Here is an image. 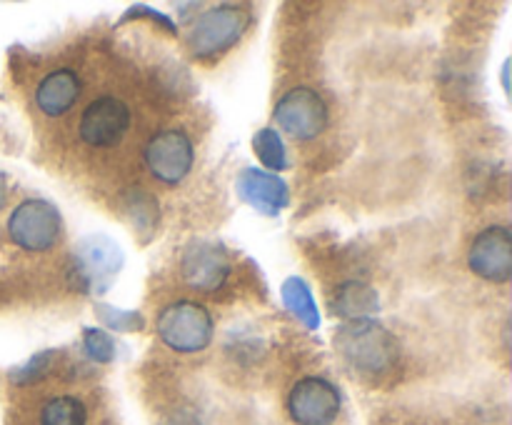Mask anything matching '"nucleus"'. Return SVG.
Listing matches in <instances>:
<instances>
[{
  "mask_svg": "<svg viewBox=\"0 0 512 425\" xmlns=\"http://www.w3.org/2000/svg\"><path fill=\"white\" fill-rule=\"evenodd\" d=\"M283 303L305 328L315 330L320 328V313L318 305H315L313 293H310V285L303 278H288L283 283Z\"/></svg>",
  "mask_w": 512,
  "mask_h": 425,
  "instance_id": "2eb2a0df",
  "label": "nucleus"
},
{
  "mask_svg": "<svg viewBox=\"0 0 512 425\" xmlns=\"http://www.w3.org/2000/svg\"><path fill=\"white\" fill-rule=\"evenodd\" d=\"M53 360H55L53 350H40V353H35L33 358L25 360L23 365H18V368L10 370V380H13L15 385L38 383L40 378H45V375H48Z\"/></svg>",
  "mask_w": 512,
  "mask_h": 425,
  "instance_id": "a211bd4d",
  "label": "nucleus"
},
{
  "mask_svg": "<svg viewBox=\"0 0 512 425\" xmlns=\"http://www.w3.org/2000/svg\"><path fill=\"white\" fill-rule=\"evenodd\" d=\"M238 193L250 208L263 215H278L288 205V183L280 175L258 168H245L238 175Z\"/></svg>",
  "mask_w": 512,
  "mask_h": 425,
  "instance_id": "f8f14e48",
  "label": "nucleus"
},
{
  "mask_svg": "<svg viewBox=\"0 0 512 425\" xmlns=\"http://www.w3.org/2000/svg\"><path fill=\"white\" fill-rule=\"evenodd\" d=\"M273 115L275 123L295 140H313L328 128V103L318 90L305 85L288 90L275 103Z\"/></svg>",
  "mask_w": 512,
  "mask_h": 425,
  "instance_id": "423d86ee",
  "label": "nucleus"
},
{
  "mask_svg": "<svg viewBox=\"0 0 512 425\" xmlns=\"http://www.w3.org/2000/svg\"><path fill=\"white\" fill-rule=\"evenodd\" d=\"M85 420H88V410L83 400L73 395L50 398L40 410V425H85Z\"/></svg>",
  "mask_w": 512,
  "mask_h": 425,
  "instance_id": "dca6fc26",
  "label": "nucleus"
},
{
  "mask_svg": "<svg viewBox=\"0 0 512 425\" xmlns=\"http://www.w3.org/2000/svg\"><path fill=\"white\" fill-rule=\"evenodd\" d=\"M130 128V108L120 98H95L80 115L78 133L90 148H113Z\"/></svg>",
  "mask_w": 512,
  "mask_h": 425,
  "instance_id": "9d476101",
  "label": "nucleus"
},
{
  "mask_svg": "<svg viewBox=\"0 0 512 425\" xmlns=\"http://www.w3.org/2000/svg\"><path fill=\"white\" fill-rule=\"evenodd\" d=\"M60 213L43 198H30L15 205L8 218V235L18 248L30 253H45L60 240Z\"/></svg>",
  "mask_w": 512,
  "mask_h": 425,
  "instance_id": "20e7f679",
  "label": "nucleus"
},
{
  "mask_svg": "<svg viewBox=\"0 0 512 425\" xmlns=\"http://www.w3.org/2000/svg\"><path fill=\"white\" fill-rule=\"evenodd\" d=\"M330 310L348 323L350 320H368L380 310V295L378 290L360 280H348L335 288L333 298H330Z\"/></svg>",
  "mask_w": 512,
  "mask_h": 425,
  "instance_id": "4468645a",
  "label": "nucleus"
},
{
  "mask_svg": "<svg viewBox=\"0 0 512 425\" xmlns=\"http://www.w3.org/2000/svg\"><path fill=\"white\" fill-rule=\"evenodd\" d=\"M128 200H130V218L138 228H145V225L155 223V213H158V205L150 195H145V190H128Z\"/></svg>",
  "mask_w": 512,
  "mask_h": 425,
  "instance_id": "412c9836",
  "label": "nucleus"
},
{
  "mask_svg": "<svg viewBox=\"0 0 512 425\" xmlns=\"http://www.w3.org/2000/svg\"><path fill=\"white\" fill-rule=\"evenodd\" d=\"M5 200H8V180H5V175L0 173V210H3Z\"/></svg>",
  "mask_w": 512,
  "mask_h": 425,
  "instance_id": "5701e85b",
  "label": "nucleus"
},
{
  "mask_svg": "<svg viewBox=\"0 0 512 425\" xmlns=\"http://www.w3.org/2000/svg\"><path fill=\"white\" fill-rule=\"evenodd\" d=\"M468 265L478 278L508 283L512 275V238L505 225H490L473 240Z\"/></svg>",
  "mask_w": 512,
  "mask_h": 425,
  "instance_id": "9b49d317",
  "label": "nucleus"
},
{
  "mask_svg": "<svg viewBox=\"0 0 512 425\" xmlns=\"http://www.w3.org/2000/svg\"><path fill=\"white\" fill-rule=\"evenodd\" d=\"M340 405V390L320 375L298 380L288 393V415L295 425H333Z\"/></svg>",
  "mask_w": 512,
  "mask_h": 425,
  "instance_id": "0eeeda50",
  "label": "nucleus"
},
{
  "mask_svg": "<svg viewBox=\"0 0 512 425\" xmlns=\"http://www.w3.org/2000/svg\"><path fill=\"white\" fill-rule=\"evenodd\" d=\"M158 338L175 353H200L210 345L215 333L213 315L193 300H175L158 315Z\"/></svg>",
  "mask_w": 512,
  "mask_h": 425,
  "instance_id": "f03ea898",
  "label": "nucleus"
},
{
  "mask_svg": "<svg viewBox=\"0 0 512 425\" xmlns=\"http://www.w3.org/2000/svg\"><path fill=\"white\" fill-rule=\"evenodd\" d=\"M143 13L148 15V18H153L155 23H158V25H163L165 30H170V33H173V35H175V30H178V28H175V23H173V20H170V18H165V15L160 13V10L145 8V5H135V8H130L128 18H133V15H143Z\"/></svg>",
  "mask_w": 512,
  "mask_h": 425,
  "instance_id": "4be33fe9",
  "label": "nucleus"
},
{
  "mask_svg": "<svg viewBox=\"0 0 512 425\" xmlns=\"http://www.w3.org/2000/svg\"><path fill=\"white\" fill-rule=\"evenodd\" d=\"M253 150L260 158V163L268 165V168L275 170V173H278V170H285L290 165L288 150H285V143L278 135V130L273 128L258 130L253 138Z\"/></svg>",
  "mask_w": 512,
  "mask_h": 425,
  "instance_id": "f3484780",
  "label": "nucleus"
},
{
  "mask_svg": "<svg viewBox=\"0 0 512 425\" xmlns=\"http://www.w3.org/2000/svg\"><path fill=\"white\" fill-rule=\"evenodd\" d=\"M83 348L95 363H110L115 358V343L105 330L85 328L83 330Z\"/></svg>",
  "mask_w": 512,
  "mask_h": 425,
  "instance_id": "6ab92c4d",
  "label": "nucleus"
},
{
  "mask_svg": "<svg viewBox=\"0 0 512 425\" xmlns=\"http://www.w3.org/2000/svg\"><path fill=\"white\" fill-rule=\"evenodd\" d=\"M180 278L188 288L215 293L230 278L228 253L210 240H193L180 255Z\"/></svg>",
  "mask_w": 512,
  "mask_h": 425,
  "instance_id": "1a4fd4ad",
  "label": "nucleus"
},
{
  "mask_svg": "<svg viewBox=\"0 0 512 425\" xmlns=\"http://www.w3.org/2000/svg\"><path fill=\"white\" fill-rule=\"evenodd\" d=\"M120 265H123V253L118 245L105 235H90L75 248L70 275L83 293H103L115 280Z\"/></svg>",
  "mask_w": 512,
  "mask_h": 425,
  "instance_id": "39448f33",
  "label": "nucleus"
},
{
  "mask_svg": "<svg viewBox=\"0 0 512 425\" xmlns=\"http://www.w3.org/2000/svg\"><path fill=\"white\" fill-rule=\"evenodd\" d=\"M333 345L345 363L363 375H383L398 363V340L378 320H350L333 335Z\"/></svg>",
  "mask_w": 512,
  "mask_h": 425,
  "instance_id": "f257e3e1",
  "label": "nucleus"
},
{
  "mask_svg": "<svg viewBox=\"0 0 512 425\" xmlns=\"http://www.w3.org/2000/svg\"><path fill=\"white\" fill-rule=\"evenodd\" d=\"M193 160L195 148L183 130H160L145 143V165L160 183H180L193 168Z\"/></svg>",
  "mask_w": 512,
  "mask_h": 425,
  "instance_id": "6e6552de",
  "label": "nucleus"
},
{
  "mask_svg": "<svg viewBox=\"0 0 512 425\" xmlns=\"http://www.w3.org/2000/svg\"><path fill=\"white\" fill-rule=\"evenodd\" d=\"M250 28V13L240 5H213L205 10L188 35L190 53L198 60H213L228 53Z\"/></svg>",
  "mask_w": 512,
  "mask_h": 425,
  "instance_id": "7ed1b4c3",
  "label": "nucleus"
},
{
  "mask_svg": "<svg viewBox=\"0 0 512 425\" xmlns=\"http://www.w3.org/2000/svg\"><path fill=\"white\" fill-rule=\"evenodd\" d=\"M98 315L110 330H118V333H130V330H140L145 325L143 315L135 313V310H118L110 308V305H100Z\"/></svg>",
  "mask_w": 512,
  "mask_h": 425,
  "instance_id": "aec40b11",
  "label": "nucleus"
},
{
  "mask_svg": "<svg viewBox=\"0 0 512 425\" xmlns=\"http://www.w3.org/2000/svg\"><path fill=\"white\" fill-rule=\"evenodd\" d=\"M80 90H83V85H80L78 73L70 68H58L38 83L35 103L48 118H60L78 103Z\"/></svg>",
  "mask_w": 512,
  "mask_h": 425,
  "instance_id": "ddd939ff",
  "label": "nucleus"
}]
</instances>
